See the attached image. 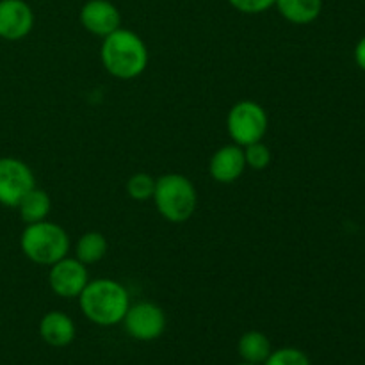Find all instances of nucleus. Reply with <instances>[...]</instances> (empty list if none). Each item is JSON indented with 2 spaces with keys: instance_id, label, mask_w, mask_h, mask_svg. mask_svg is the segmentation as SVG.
I'll list each match as a JSON object with an SVG mask.
<instances>
[{
  "instance_id": "f03ea898",
  "label": "nucleus",
  "mask_w": 365,
  "mask_h": 365,
  "mask_svg": "<svg viewBox=\"0 0 365 365\" xmlns=\"http://www.w3.org/2000/svg\"><path fill=\"white\" fill-rule=\"evenodd\" d=\"M82 314L98 327H114L123 321L130 298L123 284L110 278L89 280L78 296Z\"/></svg>"
},
{
  "instance_id": "4be33fe9",
  "label": "nucleus",
  "mask_w": 365,
  "mask_h": 365,
  "mask_svg": "<svg viewBox=\"0 0 365 365\" xmlns=\"http://www.w3.org/2000/svg\"><path fill=\"white\" fill-rule=\"evenodd\" d=\"M239 365H257V364H248V362H242V364H239Z\"/></svg>"
},
{
  "instance_id": "6ab92c4d",
  "label": "nucleus",
  "mask_w": 365,
  "mask_h": 365,
  "mask_svg": "<svg viewBox=\"0 0 365 365\" xmlns=\"http://www.w3.org/2000/svg\"><path fill=\"white\" fill-rule=\"evenodd\" d=\"M264 365H312L307 353L296 348H282L277 351H271Z\"/></svg>"
},
{
  "instance_id": "f3484780",
  "label": "nucleus",
  "mask_w": 365,
  "mask_h": 365,
  "mask_svg": "<svg viewBox=\"0 0 365 365\" xmlns=\"http://www.w3.org/2000/svg\"><path fill=\"white\" fill-rule=\"evenodd\" d=\"M155 180L150 173L139 171L134 173L127 180V192L132 200L135 202H148L153 198V191H155Z\"/></svg>"
},
{
  "instance_id": "ddd939ff",
  "label": "nucleus",
  "mask_w": 365,
  "mask_h": 365,
  "mask_svg": "<svg viewBox=\"0 0 365 365\" xmlns=\"http://www.w3.org/2000/svg\"><path fill=\"white\" fill-rule=\"evenodd\" d=\"M274 7L289 24L309 25L319 18L323 0H277Z\"/></svg>"
},
{
  "instance_id": "412c9836",
  "label": "nucleus",
  "mask_w": 365,
  "mask_h": 365,
  "mask_svg": "<svg viewBox=\"0 0 365 365\" xmlns=\"http://www.w3.org/2000/svg\"><path fill=\"white\" fill-rule=\"evenodd\" d=\"M353 56H355L356 66H359L362 71H365V36L359 43H356L355 53H353Z\"/></svg>"
},
{
  "instance_id": "7ed1b4c3",
  "label": "nucleus",
  "mask_w": 365,
  "mask_h": 365,
  "mask_svg": "<svg viewBox=\"0 0 365 365\" xmlns=\"http://www.w3.org/2000/svg\"><path fill=\"white\" fill-rule=\"evenodd\" d=\"M153 203L157 212L170 223H185L198 207V192L185 175L168 173L155 180Z\"/></svg>"
},
{
  "instance_id": "9b49d317",
  "label": "nucleus",
  "mask_w": 365,
  "mask_h": 365,
  "mask_svg": "<svg viewBox=\"0 0 365 365\" xmlns=\"http://www.w3.org/2000/svg\"><path fill=\"white\" fill-rule=\"evenodd\" d=\"M245 171V148L235 143L217 148L209 160V175L220 184H234Z\"/></svg>"
},
{
  "instance_id": "aec40b11",
  "label": "nucleus",
  "mask_w": 365,
  "mask_h": 365,
  "mask_svg": "<svg viewBox=\"0 0 365 365\" xmlns=\"http://www.w3.org/2000/svg\"><path fill=\"white\" fill-rule=\"evenodd\" d=\"M228 4L234 9H237L239 13L260 14L269 9V7H273L277 0H228Z\"/></svg>"
},
{
  "instance_id": "1a4fd4ad",
  "label": "nucleus",
  "mask_w": 365,
  "mask_h": 365,
  "mask_svg": "<svg viewBox=\"0 0 365 365\" xmlns=\"http://www.w3.org/2000/svg\"><path fill=\"white\" fill-rule=\"evenodd\" d=\"M34 27V11L25 0H0V38L20 41Z\"/></svg>"
},
{
  "instance_id": "a211bd4d",
  "label": "nucleus",
  "mask_w": 365,
  "mask_h": 365,
  "mask_svg": "<svg viewBox=\"0 0 365 365\" xmlns=\"http://www.w3.org/2000/svg\"><path fill=\"white\" fill-rule=\"evenodd\" d=\"M245 160L246 168L255 171L266 170L271 164V150L264 141L253 143V145L245 146Z\"/></svg>"
},
{
  "instance_id": "4468645a",
  "label": "nucleus",
  "mask_w": 365,
  "mask_h": 365,
  "mask_svg": "<svg viewBox=\"0 0 365 365\" xmlns=\"http://www.w3.org/2000/svg\"><path fill=\"white\" fill-rule=\"evenodd\" d=\"M16 209L25 225L39 223L48 217L50 210H52V198L45 189L34 187L24 196Z\"/></svg>"
},
{
  "instance_id": "dca6fc26",
  "label": "nucleus",
  "mask_w": 365,
  "mask_h": 365,
  "mask_svg": "<svg viewBox=\"0 0 365 365\" xmlns=\"http://www.w3.org/2000/svg\"><path fill=\"white\" fill-rule=\"evenodd\" d=\"M237 351L245 362L260 365L266 362L267 356L271 355V342L267 339V335H264L262 331H246L239 339Z\"/></svg>"
},
{
  "instance_id": "423d86ee",
  "label": "nucleus",
  "mask_w": 365,
  "mask_h": 365,
  "mask_svg": "<svg viewBox=\"0 0 365 365\" xmlns=\"http://www.w3.org/2000/svg\"><path fill=\"white\" fill-rule=\"evenodd\" d=\"M36 187V178L29 164L14 157L0 159V205L16 209L31 189Z\"/></svg>"
},
{
  "instance_id": "20e7f679",
  "label": "nucleus",
  "mask_w": 365,
  "mask_h": 365,
  "mask_svg": "<svg viewBox=\"0 0 365 365\" xmlns=\"http://www.w3.org/2000/svg\"><path fill=\"white\" fill-rule=\"evenodd\" d=\"M20 250L31 262L52 266L70 252V235L61 225L39 221L27 225L20 235Z\"/></svg>"
},
{
  "instance_id": "f8f14e48",
  "label": "nucleus",
  "mask_w": 365,
  "mask_h": 365,
  "mask_svg": "<svg viewBox=\"0 0 365 365\" xmlns=\"http://www.w3.org/2000/svg\"><path fill=\"white\" fill-rule=\"evenodd\" d=\"M75 334V323L68 314L59 312V310H52L46 312L39 321V335L43 341L53 348H66L73 342Z\"/></svg>"
},
{
  "instance_id": "6e6552de",
  "label": "nucleus",
  "mask_w": 365,
  "mask_h": 365,
  "mask_svg": "<svg viewBox=\"0 0 365 365\" xmlns=\"http://www.w3.org/2000/svg\"><path fill=\"white\" fill-rule=\"evenodd\" d=\"M89 282L88 269L86 264L75 257H64V259L57 260L56 264L50 266L48 271V285L59 298L71 299L78 298L81 292Z\"/></svg>"
},
{
  "instance_id": "f257e3e1",
  "label": "nucleus",
  "mask_w": 365,
  "mask_h": 365,
  "mask_svg": "<svg viewBox=\"0 0 365 365\" xmlns=\"http://www.w3.org/2000/svg\"><path fill=\"white\" fill-rule=\"evenodd\" d=\"M100 59L107 73L114 78L132 81L148 66V46L134 31L120 27L103 38Z\"/></svg>"
},
{
  "instance_id": "0eeeda50",
  "label": "nucleus",
  "mask_w": 365,
  "mask_h": 365,
  "mask_svg": "<svg viewBox=\"0 0 365 365\" xmlns=\"http://www.w3.org/2000/svg\"><path fill=\"white\" fill-rule=\"evenodd\" d=\"M121 323L132 339L150 342L159 339L166 330V314L155 303L139 302L128 307Z\"/></svg>"
},
{
  "instance_id": "2eb2a0df",
  "label": "nucleus",
  "mask_w": 365,
  "mask_h": 365,
  "mask_svg": "<svg viewBox=\"0 0 365 365\" xmlns=\"http://www.w3.org/2000/svg\"><path fill=\"white\" fill-rule=\"evenodd\" d=\"M109 252V242L107 237L100 232H86L75 242V259L81 260L82 264H96L103 259Z\"/></svg>"
},
{
  "instance_id": "9d476101",
  "label": "nucleus",
  "mask_w": 365,
  "mask_h": 365,
  "mask_svg": "<svg viewBox=\"0 0 365 365\" xmlns=\"http://www.w3.org/2000/svg\"><path fill=\"white\" fill-rule=\"evenodd\" d=\"M81 25L93 36L106 38L121 27V13L110 0H88L78 14Z\"/></svg>"
},
{
  "instance_id": "39448f33",
  "label": "nucleus",
  "mask_w": 365,
  "mask_h": 365,
  "mask_svg": "<svg viewBox=\"0 0 365 365\" xmlns=\"http://www.w3.org/2000/svg\"><path fill=\"white\" fill-rule=\"evenodd\" d=\"M269 128L267 110L253 100L234 103L227 114V130L232 141L239 146H248L266 138Z\"/></svg>"
}]
</instances>
